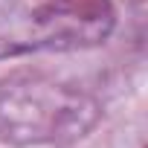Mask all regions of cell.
Listing matches in <instances>:
<instances>
[{"instance_id": "1", "label": "cell", "mask_w": 148, "mask_h": 148, "mask_svg": "<svg viewBox=\"0 0 148 148\" xmlns=\"http://www.w3.org/2000/svg\"><path fill=\"white\" fill-rule=\"evenodd\" d=\"M102 116L99 102L67 82L18 73L0 82V142L15 148H67L84 139Z\"/></svg>"}, {"instance_id": "2", "label": "cell", "mask_w": 148, "mask_h": 148, "mask_svg": "<svg viewBox=\"0 0 148 148\" xmlns=\"http://www.w3.org/2000/svg\"><path fill=\"white\" fill-rule=\"evenodd\" d=\"M113 29L108 0H0V61L102 44Z\"/></svg>"}]
</instances>
